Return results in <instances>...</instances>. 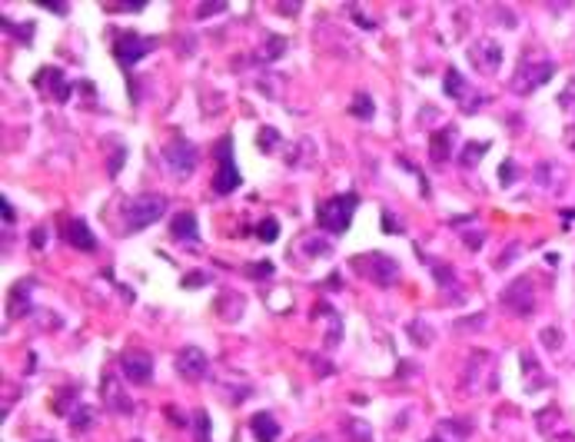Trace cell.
Returning a JSON list of instances; mask_svg holds the SVG:
<instances>
[{
    "mask_svg": "<svg viewBox=\"0 0 575 442\" xmlns=\"http://www.w3.org/2000/svg\"><path fill=\"white\" fill-rule=\"evenodd\" d=\"M499 177H502V183H512L515 167H512V163H502V173H499Z\"/></svg>",
    "mask_w": 575,
    "mask_h": 442,
    "instance_id": "41",
    "label": "cell"
},
{
    "mask_svg": "<svg viewBox=\"0 0 575 442\" xmlns=\"http://www.w3.org/2000/svg\"><path fill=\"white\" fill-rule=\"evenodd\" d=\"M466 240H469V249H483V233H472V236H466Z\"/></svg>",
    "mask_w": 575,
    "mask_h": 442,
    "instance_id": "42",
    "label": "cell"
},
{
    "mask_svg": "<svg viewBox=\"0 0 575 442\" xmlns=\"http://www.w3.org/2000/svg\"><path fill=\"white\" fill-rule=\"evenodd\" d=\"M63 243H70L74 249H83V253H93L97 249V236H93V229L87 227V220H80V216H70V220H63Z\"/></svg>",
    "mask_w": 575,
    "mask_h": 442,
    "instance_id": "12",
    "label": "cell"
},
{
    "mask_svg": "<svg viewBox=\"0 0 575 442\" xmlns=\"http://www.w3.org/2000/svg\"><path fill=\"white\" fill-rule=\"evenodd\" d=\"M349 266H353L359 276H366L369 283H376V286H393L396 279H399V263H396L393 256H386V253H363V256H353L349 259Z\"/></svg>",
    "mask_w": 575,
    "mask_h": 442,
    "instance_id": "1",
    "label": "cell"
},
{
    "mask_svg": "<svg viewBox=\"0 0 575 442\" xmlns=\"http://www.w3.org/2000/svg\"><path fill=\"white\" fill-rule=\"evenodd\" d=\"M93 423H97V412H93V406H87V402H80V406L70 412V426H74L76 432H87Z\"/></svg>",
    "mask_w": 575,
    "mask_h": 442,
    "instance_id": "19",
    "label": "cell"
},
{
    "mask_svg": "<svg viewBox=\"0 0 575 442\" xmlns=\"http://www.w3.org/2000/svg\"><path fill=\"white\" fill-rule=\"evenodd\" d=\"M552 74H556V63H552V60H522V63H519V70H515L512 90L532 93L535 87H542Z\"/></svg>",
    "mask_w": 575,
    "mask_h": 442,
    "instance_id": "7",
    "label": "cell"
},
{
    "mask_svg": "<svg viewBox=\"0 0 575 442\" xmlns=\"http://www.w3.org/2000/svg\"><path fill=\"white\" fill-rule=\"evenodd\" d=\"M469 60L483 70V74H496L499 70V63H502V47L496 44V40H479V44L472 47L469 50Z\"/></svg>",
    "mask_w": 575,
    "mask_h": 442,
    "instance_id": "13",
    "label": "cell"
},
{
    "mask_svg": "<svg viewBox=\"0 0 575 442\" xmlns=\"http://www.w3.org/2000/svg\"><path fill=\"white\" fill-rule=\"evenodd\" d=\"M356 206H359V193H339V197H333L330 203L319 206V227L330 229L333 236L346 233L349 223H353Z\"/></svg>",
    "mask_w": 575,
    "mask_h": 442,
    "instance_id": "2",
    "label": "cell"
},
{
    "mask_svg": "<svg viewBox=\"0 0 575 442\" xmlns=\"http://www.w3.org/2000/svg\"><path fill=\"white\" fill-rule=\"evenodd\" d=\"M163 160H167V170L177 177V180H186L200 163V150L183 137V133H173L163 147Z\"/></svg>",
    "mask_w": 575,
    "mask_h": 442,
    "instance_id": "3",
    "label": "cell"
},
{
    "mask_svg": "<svg viewBox=\"0 0 575 442\" xmlns=\"http://www.w3.org/2000/svg\"><path fill=\"white\" fill-rule=\"evenodd\" d=\"M429 442H446V439H442V436H432V439H429Z\"/></svg>",
    "mask_w": 575,
    "mask_h": 442,
    "instance_id": "44",
    "label": "cell"
},
{
    "mask_svg": "<svg viewBox=\"0 0 575 442\" xmlns=\"http://www.w3.org/2000/svg\"><path fill=\"white\" fill-rule=\"evenodd\" d=\"M273 147H280V133H276L273 126H263V130H259V150L273 153Z\"/></svg>",
    "mask_w": 575,
    "mask_h": 442,
    "instance_id": "27",
    "label": "cell"
},
{
    "mask_svg": "<svg viewBox=\"0 0 575 442\" xmlns=\"http://www.w3.org/2000/svg\"><path fill=\"white\" fill-rule=\"evenodd\" d=\"M150 50H156V40H153V37H140V33H133V31H123L120 37H117V44H113V57H117V63H120L123 70H133Z\"/></svg>",
    "mask_w": 575,
    "mask_h": 442,
    "instance_id": "6",
    "label": "cell"
},
{
    "mask_svg": "<svg viewBox=\"0 0 575 442\" xmlns=\"http://www.w3.org/2000/svg\"><path fill=\"white\" fill-rule=\"evenodd\" d=\"M485 150H489V143H466V150H462V167H476Z\"/></svg>",
    "mask_w": 575,
    "mask_h": 442,
    "instance_id": "25",
    "label": "cell"
},
{
    "mask_svg": "<svg viewBox=\"0 0 575 442\" xmlns=\"http://www.w3.org/2000/svg\"><path fill=\"white\" fill-rule=\"evenodd\" d=\"M429 270H432V276L439 279L442 286H453V283H455V273L449 270V263H436V259H429Z\"/></svg>",
    "mask_w": 575,
    "mask_h": 442,
    "instance_id": "24",
    "label": "cell"
},
{
    "mask_svg": "<svg viewBox=\"0 0 575 442\" xmlns=\"http://www.w3.org/2000/svg\"><path fill=\"white\" fill-rule=\"evenodd\" d=\"M453 137H455V126H442V130L432 133V140H429V156H432V163H446V160H449Z\"/></svg>",
    "mask_w": 575,
    "mask_h": 442,
    "instance_id": "16",
    "label": "cell"
},
{
    "mask_svg": "<svg viewBox=\"0 0 575 442\" xmlns=\"http://www.w3.org/2000/svg\"><path fill=\"white\" fill-rule=\"evenodd\" d=\"M104 399H106V406H110L113 412H120V416H130V412H133L130 396H127L123 389H117V379H113V376H106L104 379Z\"/></svg>",
    "mask_w": 575,
    "mask_h": 442,
    "instance_id": "17",
    "label": "cell"
},
{
    "mask_svg": "<svg viewBox=\"0 0 575 442\" xmlns=\"http://www.w3.org/2000/svg\"><path fill=\"white\" fill-rule=\"evenodd\" d=\"M31 246H33V249H44V246H47V229L44 227H37L31 233Z\"/></svg>",
    "mask_w": 575,
    "mask_h": 442,
    "instance_id": "35",
    "label": "cell"
},
{
    "mask_svg": "<svg viewBox=\"0 0 575 442\" xmlns=\"http://www.w3.org/2000/svg\"><path fill=\"white\" fill-rule=\"evenodd\" d=\"M542 343H549V350H559V346H562V333H559V329H542Z\"/></svg>",
    "mask_w": 575,
    "mask_h": 442,
    "instance_id": "32",
    "label": "cell"
},
{
    "mask_svg": "<svg viewBox=\"0 0 575 442\" xmlns=\"http://www.w3.org/2000/svg\"><path fill=\"white\" fill-rule=\"evenodd\" d=\"M373 113H376V107H373V97H369V93L353 97V117H359V120H373Z\"/></svg>",
    "mask_w": 575,
    "mask_h": 442,
    "instance_id": "23",
    "label": "cell"
},
{
    "mask_svg": "<svg viewBox=\"0 0 575 442\" xmlns=\"http://www.w3.org/2000/svg\"><path fill=\"white\" fill-rule=\"evenodd\" d=\"M44 442H54V439H44Z\"/></svg>",
    "mask_w": 575,
    "mask_h": 442,
    "instance_id": "46",
    "label": "cell"
},
{
    "mask_svg": "<svg viewBox=\"0 0 575 442\" xmlns=\"http://www.w3.org/2000/svg\"><path fill=\"white\" fill-rule=\"evenodd\" d=\"M406 333L416 346H432V329H429V322L426 320H412L406 326Z\"/></svg>",
    "mask_w": 575,
    "mask_h": 442,
    "instance_id": "21",
    "label": "cell"
},
{
    "mask_svg": "<svg viewBox=\"0 0 575 442\" xmlns=\"http://www.w3.org/2000/svg\"><path fill=\"white\" fill-rule=\"evenodd\" d=\"M562 220H565V223H575V210H562Z\"/></svg>",
    "mask_w": 575,
    "mask_h": 442,
    "instance_id": "43",
    "label": "cell"
},
{
    "mask_svg": "<svg viewBox=\"0 0 575 442\" xmlns=\"http://www.w3.org/2000/svg\"><path fill=\"white\" fill-rule=\"evenodd\" d=\"M349 429H353V432H356L363 442H373V439H369V426H366V423H349Z\"/></svg>",
    "mask_w": 575,
    "mask_h": 442,
    "instance_id": "38",
    "label": "cell"
},
{
    "mask_svg": "<svg viewBox=\"0 0 575 442\" xmlns=\"http://www.w3.org/2000/svg\"><path fill=\"white\" fill-rule=\"evenodd\" d=\"M33 87L37 90L50 93L57 104H67L70 100V93H74V83L63 76V70H57V67H44V70H37L33 74Z\"/></svg>",
    "mask_w": 575,
    "mask_h": 442,
    "instance_id": "8",
    "label": "cell"
},
{
    "mask_svg": "<svg viewBox=\"0 0 575 442\" xmlns=\"http://www.w3.org/2000/svg\"><path fill=\"white\" fill-rule=\"evenodd\" d=\"M123 156H127V150L120 147V150L113 153V160H110V177H117V170L123 167Z\"/></svg>",
    "mask_w": 575,
    "mask_h": 442,
    "instance_id": "36",
    "label": "cell"
},
{
    "mask_svg": "<svg viewBox=\"0 0 575 442\" xmlns=\"http://www.w3.org/2000/svg\"><path fill=\"white\" fill-rule=\"evenodd\" d=\"M167 213V199L156 197V193H150V197H136L127 203V210H123V216H127V233H136V229L143 227H153L160 216Z\"/></svg>",
    "mask_w": 575,
    "mask_h": 442,
    "instance_id": "5",
    "label": "cell"
},
{
    "mask_svg": "<svg viewBox=\"0 0 575 442\" xmlns=\"http://www.w3.org/2000/svg\"><path fill=\"white\" fill-rule=\"evenodd\" d=\"M120 369H123V379L133 382V386H147L153 379V359L147 352L140 350H127L120 356Z\"/></svg>",
    "mask_w": 575,
    "mask_h": 442,
    "instance_id": "9",
    "label": "cell"
},
{
    "mask_svg": "<svg viewBox=\"0 0 575 442\" xmlns=\"http://www.w3.org/2000/svg\"><path fill=\"white\" fill-rule=\"evenodd\" d=\"M210 283V273H190L183 276V290H190V286H206Z\"/></svg>",
    "mask_w": 575,
    "mask_h": 442,
    "instance_id": "31",
    "label": "cell"
},
{
    "mask_svg": "<svg viewBox=\"0 0 575 442\" xmlns=\"http://www.w3.org/2000/svg\"><path fill=\"white\" fill-rule=\"evenodd\" d=\"M7 33H17L24 44H31V37H33V24H20V27H14L10 20H7Z\"/></svg>",
    "mask_w": 575,
    "mask_h": 442,
    "instance_id": "30",
    "label": "cell"
},
{
    "mask_svg": "<svg viewBox=\"0 0 575 442\" xmlns=\"http://www.w3.org/2000/svg\"><path fill=\"white\" fill-rule=\"evenodd\" d=\"M309 442H326V439H309Z\"/></svg>",
    "mask_w": 575,
    "mask_h": 442,
    "instance_id": "45",
    "label": "cell"
},
{
    "mask_svg": "<svg viewBox=\"0 0 575 442\" xmlns=\"http://www.w3.org/2000/svg\"><path fill=\"white\" fill-rule=\"evenodd\" d=\"M442 87H446V93H449V97H455V100H466V93H469V83L459 76V70H455V67H449V70H446V83H442Z\"/></svg>",
    "mask_w": 575,
    "mask_h": 442,
    "instance_id": "20",
    "label": "cell"
},
{
    "mask_svg": "<svg viewBox=\"0 0 575 442\" xmlns=\"http://www.w3.org/2000/svg\"><path fill=\"white\" fill-rule=\"evenodd\" d=\"M0 203H3V223H14V220H17V210H14V203H10V199H7V197L0 199Z\"/></svg>",
    "mask_w": 575,
    "mask_h": 442,
    "instance_id": "37",
    "label": "cell"
},
{
    "mask_svg": "<svg viewBox=\"0 0 575 442\" xmlns=\"http://www.w3.org/2000/svg\"><path fill=\"white\" fill-rule=\"evenodd\" d=\"M246 273L257 276V279H266V276H273V263H270V259H259V263H253Z\"/></svg>",
    "mask_w": 575,
    "mask_h": 442,
    "instance_id": "29",
    "label": "cell"
},
{
    "mask_svg": "<svg viewBox=\"0 0 575 442\" xmlns=\"http://www.w3.org/2000/svg\"><path fill=\"white\" fill-rule=\"evenodd\" d=\"M216 10H227V3H206V7H197V17H210Z\"/></svg>",
    "mask_w": 575,
    "mask_h": 442,
    "instance_id": "39",
    "label": "cell"
},
{
    "mask_svg": "<svg viewBox=\"0 0 575 442\" xmlns=\"http://www.w3.org/2000/svg\"><path fill=\"white\" fill-rule=\"evenodd\" d=\"M502 303L509 306L512 313H519V316H529L532 309H535V293H532V279H529V276H522V279L509 283L505 293H502Z\"/></svg>",
    "mask_w": 575,
    "mask_h": 442,
    "instance_id": "10",
    "label": "cell"
},
{
    "mask_svg": "<svg viewBox=\"0 0 575 442\" xmlns=\"http://www.w3.org/2000/svg\"><path fill=\"white\" fill-rule=\"evenodd\" d=\"M170 233H173V240H183L186 246H197V243H200V223H197V216L190 213V210H180V213H173Z\"/></svg>",
    "mask_w": 575,
    "mask_h": 442,
    "instance_id": "14",
    "label": "cell"
},
{
    "mask_svg": "<svg viewBox=\"0 0 575 442\" xmlns=\"http://www.w3.org/2000/svg\"><path fill=\"white\" fill-rule=\"evenodd\" d=\"M382 229H386V233H399V220H396L393 216V210H382Z\"/></svg>",
    "mask_w": 575,
    "mask_h": 442,
    "instance_id": "33",
    "label": "cell"
},
{
    "mask_svg": "<svg viewBox=\"0 0 575 442\" xmlns=\"http://www.w3.org/2000/svg\"><path fill=\"white\" fill-rule=\"evenodd\" d=\"M283 50H286V37H280V33H273L266 47L257 54V60H276V57H283Z\"/></svg>",
    "mask_w": 575,
    "mask_h": 442,
    "instance_id": "22",
    "label": "cell"
},
{
    "mask_svg": "<svg viewBox=\"0 0 575 442\" xmlns=\"http://www.w3.org/2000/svg\"><path fill=\"white\" fill-rule=\"evenodd\" d=\"M250 432H253L259 442H276L280 439V423L273 419L270 412H257V416L250 419Z\"/></svg>",
    "mask_w": 575,
    "mask_h": 442,
    "instance_id": "18",
    "label": "cell"
},
{
    "mask_svg": "<svg viewBox=\"0 0 575 442\" xmlns=\"http://www.w3.org/2000/svg\"><path fill=\"white\" fill-rule=\"evenodd\" d=\"M193 426H197V442H210V416L200 409L197 419H193Z\"/></svg>",
    "mask_w": 575,
    "mask_h": 442,
    "instance_id": "28",
    "label": "cell"
},
{
    "mask_svg": "<svg viewBox=\"0 0 575 442\" xmlns=\"http://www.w3.org/2000/svg\"><path fill=\"white\" fill-rule=\"evenodd\" d=\"M349 14H353V20H356V24H363V31H376V24H373V20H369V17H366L363 10H356V7H349Z\"/></svg>",
    "mask_w": 575,
    "mask_h": 442,
    "instance_id": "34",
    "label": "cell"
},
{
    "mask_svg": "<svg viewBox=\"0 0 575 442\" xmlns=\"http://www.w3.org/2000/svg\"><path fill=\"white\" fill-rule=\"evenodd\" d=\"M167 419H170V423H173L177 429H183V423H186V419H183V412H180V409H173V406L167 409Z\"/></svg>",
    "mask_w": 575,
    "mask_h": 442,
    "instance_id": "40",
    "label": "cell"
},
{
    "mask_svg": "<svg viewBox=\"0 0 575 442\" xmlns=\"http://www.w3.org/2000/svg\"><path fill=\"white\" fill-rule=\"evenodd\" d=\"M31 290H33V279H20L10 286V320H20L31 313Z\"/></svg>",
    "mask_w": 575,
    "mask_h": 442,
    "instance_id": "15",
    "label": "cell"
},
{
    "mask_svg": "<svg viewBox=\"0 0 575 442\" xmlns=\"http://www.w3.org/2000/svg\"><path fill=\"white\" fill-rule=\"evenodd\" d=\"M257 236L263 240V243H273V240L280 236V223H276L273 216H266V220H263V223L257 227Z\"/></svg>",
    "mask_w": 575,
    "mask_h": 442,
    "instance_id": "26",
    "label": "cell"
},
{
    "mask_svg": "<svg viewBox=\"0 0 575 442\" xmlns=\"http://www.w3.org/2000/svg\"><path fill=\"white\" fill-rule=\"evenodd\" d=\"M206 369H210V359H206V352L200 350V346H183L177 352V373H180L183 379L197 382L206 376Z\"/></svg>",
    "mask_w": 575,
    "mask_h": 442,
    "instance_id": "11",
    "label": "cell"
},
{
    "mask_svg": "<svg viewBox=\"0 0 575 442\" xmlns=\"http://www.w3.org/2000/svg\"><path fill=\"white\" fill-rule=\"evenodd\" d=\"M243 183L236 160H233V137H223L216 143V177H213V193L216 197H227L236 186Z\"/></svg>",
    "mask_w": 575,
    "mask_h": 442,
    "instance_id": "4",
    "label": "cell"
}]
</instances>
